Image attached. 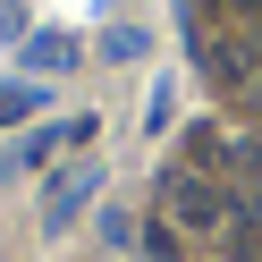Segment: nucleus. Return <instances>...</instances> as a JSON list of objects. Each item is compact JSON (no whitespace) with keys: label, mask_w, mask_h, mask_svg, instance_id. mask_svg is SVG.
Segmentation results:
<instances>
[{"label":"nucleus","mask_w":262,"mask_h":262,"mask_svg":"<svg viewBox=\"0 0 262 262\" xmlns=\"http://www.w3.org/2000/svg\"><path fill=\"white\" fill-rule=\"evenodd\" d=\"M161 194H169V220H178V228H220L228 211H237V194H220L211 178H194V169H169Z\"/></svg>","instance_id":"f257e3e1"},{"label":"nucleus","mask_w":262,"mask_h":262,"mask_svg":"<svg viewBox=\"0 0 262 262\" xmlns=\"http://www.w3.org/2000/svg\"><path fill=\"white\" fill-rule=\"evenodd\" d=\"M93 194H102V161H68V169L51 178V194H42V228L59 237V228H68L76 211L93 203Z\"/></svg>","instance_id":"f03ea898"},{"label":"nucleus","mask_w":262,"mask_h":262,"mask_svg":"<svg viewBox=\"0 0 262 262\" xmlns=\"http://www.w3.org/2000/svg\"><path fill=\"white\" fill-rule=\"evenodd\" d=\"M59 144H93V119H59V127H34L26 144H9V152H0V178H26V169H42V161H51Z\"/></svg>","instance_id":"7ed1b4c3"},{"label":"nucleus","mask_w":262,"mask_h":262,"mask_svg":"<svg viewBox=\"0 0 262 262\" xmlns=\"http://www.w3.org/2000/svg\"><path fill=\"white\" fill-rule=\"evenodd\" d=\"M26 68H34V76L76 68V42H68V34H26Z\"/></svg>","instance_id":"20e7f679"},{"label":"nucleus","mask_w":262,"mask_h":262,"mask_svg":"<svg viewBox=\"0 0 262 262\" xmlns=\"http://www.w3.org/2000/svg\"><path fill=\"white\" fill-rule=\"evenodd\" d=\"M169 119H178V76H152V93H144V136H161Z\"/></svg>","instance_id":"39448f33"},{"label":"nucleus","mask_w":262,"mask_h":262,"mask_svg":"<svg viewBox=\"0 0 262 262\" xmlns=\"http://www.w3.org/2000/svg\"><path fill=\"white\" fill-rule=\"evenodd\" d=\"M144 254H152V262H186V245H178V220H152V228H144Z\"/></svg>","instance_id":"423d86ee"},{"label":"nucleus","mask_w":262,"mask_h":262,"mask_svg":"<svg viewBox=\"0 0 262 262\" xmlns=\"http://www.w3.org/2000/svg\"><path fill=\"white\" fill-rule=\"evenodd\" d=\"M26 110H42V85H0V127L26 119Z\"/></svg>","instance_id":"0eeeda50"},{"label":"nucleus","mask_w":262,"mask_h":262,"mask_svg":"<svg viewBox=\"0 0 262 262\" xmlns=\"http://www.w3.org/2000/svg\"><path fill=\"white\" fill-rule=\"evenodd\" d=\"M144 42H152L144 26H110V42H102V51H110V59H144Z\"/></svg>","instance_id":"6e6552de"},{"label":"nucleus","mask_w":262,"mask_h":262,"mask_svg":"<svg viewBox=\"0 0 262 262\" xmlns=\"http://www.w3.org/2000/svg\"><path fill=\"white\" fill-rule=\"evenodd\" d=\"M228 161H237L245 178H262V144H228Z\"/></svg>","instance_id":"1a4fd4ad"},{"label":"nucleus","mask_w":262,"mask_h":262,"mask_svg":"<svg viewBox=\"0 0 262 262\" xmlns=\"http://www.w3.org/2000/svg\"><path fill=\"white\" fill-rule=\"evenodd\" d=\"M0 34H9V42H26V17H17V0H0Z\"/></svg>","instance_id":"9d476101"},{"label":"nucleus","mask_w":262,"mask_h":262,"mask_svg":"<svg viewBox=\"0 0 262 262\" xmlns=\"http://www.w3.org/2000/svg\"><path fill=\"white\" fill-rule=\"evenodd\" d=\"M228 9H245V17H262V0H228Z\"/></svg>","instance_id":"9b49d317"}]
</instances>
